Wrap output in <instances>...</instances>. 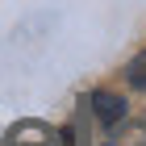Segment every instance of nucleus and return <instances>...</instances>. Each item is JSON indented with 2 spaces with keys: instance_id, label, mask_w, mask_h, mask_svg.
<instances>
[{
  "instance_id": "nucleus-1",
  "label": "nucleus",
  "mask_w": 146,
  "mask_h": 146,
  "mask_svg": "<svg viewBox=\"0 0 146 146\" xmlns=\"http://www.w3.org/2000/svg\"><path fill=\"white\" fill-rule=\"evenodd\" d=\"M92 109H96V121L100 125H117L125 117V100L117 92H96V96H92Z\"/></svg>"
},
{
  "instance_id": "nucleus-2",
  "label": "nucleus",
  "mask_w": 146,
  "mask_h": 146,
  "mask_svg": "<svg viewBox=\"0 0 146 146\" xmlns=\"http://www.w3.org/2000/svg\"><path fill=\"white\" fill-rule=\"evenodd\" d=\"M125 75H129V84H134V88L146 92V50L134 58V63H129V71H125Z\"/></svg>"
}]
</instances>
